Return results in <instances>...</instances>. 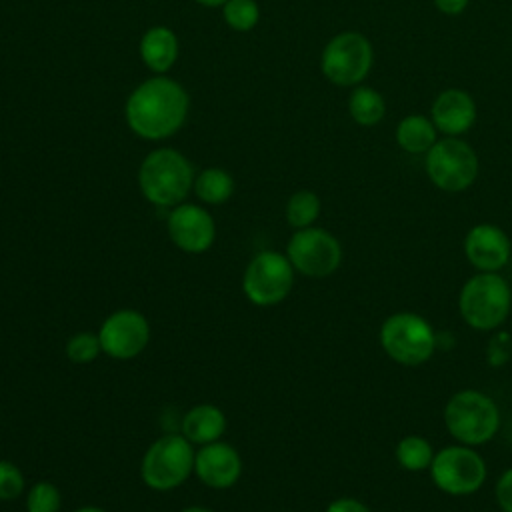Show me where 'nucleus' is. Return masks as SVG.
I'll use <instances>...</instances> for the list:
<instances>
[{
  "mask_svg": "<svg viewBox=\"0 0 512 512\" xmlns=\"http://www.w3.org/2000/svg\"><path fill=\"white\" fill-rule=\"evenodd\" d=\"M292 268L308 278H326L342 264V244L326 228L308 226L294 230L286 252Z\"/></svg>",
  "mask_w": 512,
  "mask_h": 512,
  "instance_id": "11",
  "label": "nucleus"
},
{
  "mask_svg": "<svg viewBox=\"0 0 512 512\" xmlns=\"http://www.w3.org/2000/svg\"><path fill=\"white\" fill-rule=\"evenodd\" d=\"M234 186V176L228 170L220 166H208L194 176L192 192L202 204L220 206L232 198Z\"/></svg>",
  "mask_w": 512,
  "mask_h": 512,
  "instance_id": "20",
  "label": "nucleus"
},
{
  "mask_svg": "<svg viewBox=\"0 0 512 512\" xmlns=\"http://www.w3.org/2000/svg\"><path fill=\"white\" fill-rule=\"evenodd\" d=\"M222 20L234 32H250L260 22V6L256 0H226Z\"/></svg>",
  "mask_w": 512,
  "mask_h": 512,
  "instance_id": "24",
  "label": "nucleus"
},
{
  "mask_svg": "<svg viewBox=\"0 0 512 512\" xmlns=\"http://www.w3.org/2000/svg\"><path fill=\"white\" fill-rule=\"evenodd\" d=\"M294 274L286 254L262 250L252 256L242 274V292L254 306L268 308L284 302L294 288Z\"/></svg>",
  "mask_w": 512,
  "mask_h": 512,
  "instance_id": "10",
  "label": "nucleus"
},
{
  "mask_svg": "<svg viewBox=\"0 0 512 512\" xmlns=\"http://www.w3.org/2000/svg\"><path fill=\"white\" fill-rule=\"evenodd\" d=\"M180 512H212L210 508H204V506H186L182 508Z\"/></svg>",
  "mask_w": 512,
  "mask_h": 512,
  "instance_id": "33",
  "label": "nucleus"
},
{
  "mask_svg": "<svg viewBox=\"0 0 512 512\" xmlns=\"http://www.w3.org/2000/svg\"><path fill=\"white\" fill-rule=\"evenodd\" d=\"M324 512H372L362 500L352 498V496H342L332 500Z\"/></svg>",
  "mask_w": 512,
  "mask_h": 512,
  "instance_id": "30",
  "label": "nucleus"
},
{
  "mask_svg": "<svg viewBox=\"0 0 512 512\" xmlns=\"http://www.w3.org/2000/svg\"><path fill=\"white\" fill-rule=\"evenodd\" d=\"M226 414L222 412V408H218L216 404H194L192 408H188V412L182 418L180 424V434L196 444V446H204L210 442H216L224 436L226 432Z\"/></svg>",
  "mask_w": 512,
  "mask_h": 512,
  "instance_id": "18",
  "label": "nucleus"
},
{
  "mask_svg": "<svg viewBox=\"0 0 512 512\" xmlns=\"http://www.w3.org/2000/svg\"><path fill=\"white\" fill-rule=\"evenodd\" d=\"M150 334L148 318L134 308L110 312L98 328L102 354L114 360H132L142 354L150 342Z\"/></svg>",
  "mask_w": 512,
  "mask_h": 512,
  "instance_id": "12",
  "label": "nucleus"
},
{
  "mask_svg": "<svg viewBox=\"0 0 512 512\" xmlns=\"http://www.w3.org/2000/svg\"><path fill=\"white\" fill-rule=\"evenodd\" d=\"M428 470L434 486L456 498L476 494L488 476V466L476 448L458 442L438 450Z\"/></svg>",
  "mask_w": 512,
  "mask_h": 512,
  "instance_id": "9",
  "label": "nucleus"
},
{
  "mask_svg": "<svg viewBox=\"0 0 512 512\" xmlns=\"http://www.w3.org/2000/svg\"><path fill=\"white\" fill-rule=\"evenodd\" d=\"M348 114L358 126L372 128L384 120L386 100L376 88L358 84L348 96Z\"/></svg>",
  "mask_w": 512,
  "mask_h": 512,
  "instance_id": "21",
  "label": "nucleus"
},
{
  "mask_svg": "<svg viewBox=\"0 0 512 512\" xmlns=\"http://www.w3.org/2000/svg\"><path fill=\"white\" fill-rule=\"evenodd\" d=\"M462 246L466 260L476 272H500L512 256L508 234L490 222L472 226L466 232Z\"/></svg>",
  "mask_w": 512,
  "mask_h": 512,
  "instance_id": "14",
  "label": "nucleus"
},
{
  "mask_svg": "<svg viewBox=\"0 0 512 512\" xmlns=\"http://www.w3.org/2000/svg\"><path fill=\"white\" fill-rule=\"evenodd\" d=\"M322 212V200L314 190H296L284 208V216L286 222L294 228V230H302L308 226H314V222L318 220Z\"/></svg>",
  "mask_w": 512,
  "mask_h": 512,
  "instance_id": "23",
  "label": "nucleus"
},
{
  "mask_svg": "<svg viewBox=\"0 0 512 512\" xmlns=\"http://www.w3.org/2000/svg\"><path fill=\"white\" fill-rule=\"evenodd\" d=\"M374 64V48L368 36L356 30L334 34L322 48V76L340 88H354L366 80Z\"/></svg>",
  "mask_w": 512,
  "mask_h": 512,
  "instance_id": "7",
  "label": "nucleus"
},
{
  "mask_svg": "<svg viewBox=\"0 0 512 512\" xmlns=\"http://www.w3.org/2000/svg\"><path fill=\"white\" fill-rule=\"evenodd\" d=\"M166 230L172 244L186 254H204L216 240V222L212 214L192 202H182L170 208Z\"/></svg>",
  "mask_w": 512,
  "mask_h": 512,
  "instance_id": "13",
  "label": "nucleus"
},
{
  "mask_svg": "<svg viewBox=\"0 0 512 512\" xmlns=\"http://www.w3.org/2000/svg\"><path fill=\"white\" fill-rule=\"evenodd\" d=\"M494 498L502 512H512V466L506 468L498 476L496 488H494Z\"/></svg>",
  "mask_w": 512,
  "mask_h": 512,
  "instance_id": "28",
  "label": "nucleus"
},
{
  "mask_svg": "<svg viewBox=\"0 0 512 512\" xmlns=\"http://www.w3.org/2000/svg\"><path fill=\"white\" fill-rule=\"evenodd\" d=\"M138 54L142 64L152 74H166L176 64L180 54V42L172 28L164 24L150 26L144 30L138 42Z\"/></svg>",
  "mask_w": 512,
  "mask_h": 512,
  "instance_id": "17",
  "label": "nucleus"
},
{
  "mask_svg": "<svg viewBox=\"0 0 512 512\" xmlns=\"http://www.w3.org/2000/svg\"><path fill=\"white\" fill-rule=\"evenodd\" d=\"M424 170L438 190L456 194L468 190L476 182L480 160L466 140L444 136L424 154Z\"/></svg>",
  "mask_w": 512,
  "mask_h": 512,
  "instance_id": "8",
  "label": "nucleus"
},
{
  "mask_svg": "<svg viewBox=\"0 0 512 512\" xmlns=\"http://www.w3.org/2000/svg\"><path fill=\"white\" fill-rule=\"evenodd\" d=\"M74 512H106V510L100 508V506H82V508H78Z\"/></svg>",
  "mask_w": 512,
  "mask_h": 512,
  "instance_id": "34",
  "label": "nucleus"
},
{
  "mask_svg": "<svg viewBox=\"0 0 512 512\" xmlns=\"http://www.w3.org/2000/svg\"><path fill=\"white\" fill-rule=\"evenodd\" d=\"M384 354L400 366H420L436 352V332L432 324L416 312L390 314L378 332Z\"/></svg>",
  "mask_w": 512,
  "mask_h": 512,
  "instance_id": "5",
  "label": "nucleus"
},
{
  "mask_svg": "<svg viewBox=\"0 0 512 512\" xmlns=\"http://www.w3.org/2000/svg\"><path fill=\"white\" fill-rule=\"evenodd\" d=\"M26 512H60L62 494L50 480H38L26 490Z\"/></svg>",
  "mask_w": 512,
  "mask_h": 512,
  "instance_id": "25",
  "label": "nucleus"
},
{
  "mask_svg": "<svg viewBox=\"0 0 512 512\" xmlns=\"http://www.w3.org/2000/svg\"><path fill=\"white\" fill-rule=\"evenodd\" d=\"M194 454V444L182 434H164L146 448L140 478L150 490H174L194 474Z\"/></svg>",
  "mask_w": 512,
  "mask_h": 512,
  "instance_id": "6",
  "label": "nucleus"
},
{
  "mask_svg": "<svg viewBox=\"0 0 512 512\" xmlns=\"http://www.w3.org/2000/svg\"><path fill=\"white\" fill-rule=\"evenodd\" d=\"M394 140L408 154H426L436 144L438 130L430 116L408 114L396 124Z\"/></svg>",
  "mask_w": 512,
  "mask_h": 512,
  "instance_id": "19",
  "label": "nucleus"
},
{
  "mask_svg": "<svg viewBox=\"0 0 512 512\" xmlns=\"http://www.w3.org/2000/svg\"><path fill=\"white\" fill-rule=\"evenodd\" d=\"M194 476L208 488H232L242 476L240 452L222 440L204 444L194 454Z\"/></svg>",
  "mask_w": 512,
  "mask_h": 512,
  "instance_id": "15",
  "label": "nucleus"
},
{
  "mask_svg": "<svg viewBox=\"0 0 512 512\" xmlns=\"http://www.w3.org/2000/svg\"><path fill=\"white\" fill-rule=\"evenodd\" d=\"M510 348H512V340L508 338L506 332H498L490 346H488V360L492 366H500L508 360V354H510Z\"/></svg>",
  "mask_w": 512,
  "mask_h": 512,
  "instance_id": "29",
  "label": "nucleus"
},
{
  "mask_svg": "<svg viewBox=\"0 0 512 512\" xmlns=\"http://www.w3.org/2000/svg\"><path fill=\"white\" fill-rule=\"evenodd\" d=\"M188 112L190 96L186 88L166 74L142 80L124 104V120L130 132L148 142L172 138L186 124Z\"/></svg>",
  "mask_w": 512,
  "mask_h": 512,
  "instance_id": "1",
  "label": "nucleus"
},
{
  "mask_svg": "<svg viewBox=\"0 0 512 512\" xmlns=\"http://www.w3.org/2000/svg\"><path fill=\"white\" fill-rule=\"evenodd\" d=\"M436 10L446 16H458L468 8L470 0H432Z\"/></svg>",
  "mask_w": 512,
  "mask_h": 512,
  "instance_id": "31",
  "label": "nucleus"
},
{
  "mask_svg": "<svg viewBox=\"0 0 512 512\" xmlns=\"http://www.w3.org/2000/svg\"><path fill=\"white\" fill-rule=\"evenodd\" d=\"M478 118L476 100L470 92L462 88H446L442 90L430 108V120L434 122L436 130L444 136L460 138L466 134Z\"/></svg>",
  "mask_w": 512,
  "mask_h": 512,
  "instance_id": "16",
  "label": "nucleus"
},
{
  "mask_svg": "<svg viewBox=\"0 0 512 512\" xmlns=\"http://www.w3.org/2000/svg\"><path fill=\"white\" fill-rule=\"evenodd\" d=\"M196 4H200V6H204V8H222V4L226 2V0H194Z\"/></svg>",
  "mask_w": 512,
  "mask_h": 512,
  "instance_id": "32",
  "label": "nucleus"
},
{
  "mask_svg": "<svg viewBox=\"0 0 512 512\" xmlns=\"http://www.w3.org/2000/svg\"><path fill=\"white\" fill-rule=\"evenodd\" d=\"M434 454H436V450L432 448L428 438H424L420 434H408V436L400 438L394 448L396 462L408 472L428 470Z\"/></svg>",
  "mask_w": 512,
  "mask_h": 512,
  "instance_id": "22",
  "label": "nucleus"
},
{
  "mask_svg": "<svg viewBox=\"0 0 512 512\" xmlns=\"http://www.w3.org/2000/svg\"><path fill=\"white\" fill-rule=\"evenodd\" d=\"M64 354L72 364H90L102 354L98 332H76L64 344Z\"/></svg>",
  "mask_w": 512,
  "mask_h": 512,
  "instance_id": "26",
  "label": "nucleus"
},
{
  "mask_svg": "<svg viewBox=\"0 0 512 512\" xmlns=\"http://www.w3.org/2000/svg\"><path fill=\"white\" fill-rule=\"evenodd\" d=\"M510 314H512V312H510Z\"/></svg>",
  "mask_w": 512,
  "mask_h": 512,
  "instance_id": "35",
  "label": "nucleus"
},
{
  "mask_svg": "<svg viewBox=\"0 0 512 512\" xmlns=\"http://www.w3.org/2000/svg\"><path fill=\"white\" fill-rule=\"evenodd\" d=\"M24 488L26 478L22 470L14 462L0 458V500L10 502L20 498L24 494Z\"/></svg>",
  "mask_w": 512,
  "mask_h": 512,
  "instance_id": "27",
  "label": "nucleus"
},
{
  "mask_svg": "<svg viewBox=\"0 0 512 512\" xmlns=\"http://www.w3.org/2000/svg\"><path fill=\"white\" fill-rule=\"evenodd\" d=\"M194 166L176 148L160 146L150 150L138 166V188L158 208H174L186 202L194 186Z\"/></svg>",
  "mask_w": 512,
  "mask_h": 512,
  "instance_id": "2",
  "label": "nucleus"
},
{
  "mask_svg": "<svg viewBox=\"0 0 512 512\" xmlns=\"http://www.w3.org/2000/svg\"><path fill=\"white\" fill-rule=\"evenodd\" d=\"M460 318L478 332H492L512 312V290L500 272H476L458 294Z\"/></svg>",
  "mask_w": 512,
  "mask_h": 512,
  "instance_id": "4",
  "label": "nucleus"
},
{
  "mask_svg": "<svg viewBox=\"0 0 512 512\" xmlns=\"http://www.w3.org/2000/svg\"><path fill=\"white\" fill-rule=\"evenodd\" d=\"M448 434L466 446H482L500 430V408L492 396L476 388L454 392L444 406Z\"/></svg>",
  "mask_w": 512,
  "mask_h": 512,
  "instance_id": "3",
  "label": "nucleus"
}]
</instances>
